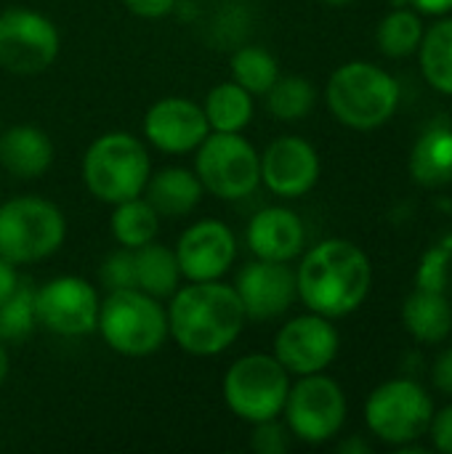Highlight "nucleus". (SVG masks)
<instances>
[{"label":"nucleus","instance_id":"f257e3e1","mask_svg":"<svg viewBox=\"0 0 452 454\" xmlns=\"http://www.w3.org/2000/svg\"><path fill=\"white\" fill-rule=\"evenodd\" d=\"M168 301V338L197 359H210L232 348L248 322L234 285L221 279L178 285Z\"/></svg>","mask_w":452,"mask_h":454},{"label":"nucleus","instance_id":"f03ea898","mask_svg":"<svg viewBox=\"0 0 452 454\" xmlns=\"http://www.w3.org/2000/svg\"><path fill=\"white\" fill-rule=\"evenodd\" d=\"M373 285L368 255L349 239H325L304 253L296 269L301 303L328 319L354 314Z\"/></svg>","mask_w":452,"mask_h":454},{"label":"nucleus","instance_id":"7ed1b4c3","mask_svg":"<svg viewBox=\"0 0 452 454\" xmlns=\"http://www.w3.org/2000/svg\"><path fill=\"white\" fill-rule=\"evenodd\" d=\"M80 176L85 189L104 205H117L141 197L152 176V157L147 141L125 130L101 133L85 149Z\"/></svg>","mask_w":452,"mask_h":454},{"label":"nucleus","instance_id":"20e7f679","mask_svg":"<svg viewBox=\"0 0 452 454\" xmlns=\"http://www.w3.org/2000/svg\"><path fill=\"white\" fill-rule=\"evenodd\" d=\"M96 333L115 354L144 359L168 340V309L139 287L109 290L99 303Z\"/></svg>","mask_w":452,"mask_h":454},{"label":"nucleus","instance_id":"39448f33","mask_svg":"<svg viewBox=\"0 0 452 454\" xmlns=\"http://www.w3.org/2000/svg\"><path fill=\"white\" fill-rule=\"evenodd\" d=\"M325 101L341 125L352 130H376L397 112L400 85L386 69L370 61H349L330 74Z\"/></svg>","mask_w":452,"mask_h":454},{"label":"nucleus","instance_id":"423d86ee","mask_svg":"<svg viewBox=\"0 0 452 454\" xmlns=\"http://www.w3.org/2000/svg\"><path fill=\"white\" fill-rule=\"evenodd\" d=\"M67 218L59 205L37 194L0 202V255L16 266L37 263L61 250Z\"/></svg>","mask_w":452,"mask_h":454},{"label":"nucleus","instance_id":"0eeeda50","mask_svg":"<svg viewBox=\"0 0 452 454\" xmlns=\"http://www.w3.org/2000/svg\"><path fill=\"white\" fill-rule=\"evenodd\" d=\"M288 391L290 372L274 354H245L229 364L221 380L224 404L248 426L280 418Z\"/></svg>","mask_w":452,"mask_h":454},{"label":"nucleus","instance_id":"6e6552de","mask_svg":"<svg viewBox=\"0 0 452 454\" xmlns=\"http://www.w3.org/2000/svg\"><path fill=\"white\" fill-rule=\"evenodd\" d=\"M192 154L202 189L218 200H245L261 184V154L242 133L210 130Z\"/></svg>","mask_w":452,"mask_h":454},{"label":"nucleus","instance_id":"1a4fd4ad","mask_svg":"<svg viewBox=\"0 0 452 454\" xmlns=\"http://www.w3.org/2000/svg\"><path fill=\"white\" fill-rule=\"evenodd\" d=\"M432 418L434 402L429 391L408 378L378 386L365 402V423L370 434L397 450L426 436Z\"/></svg>","mask_w":452,"mask_h":454},{"label":"nucleus","instance_id":"9d476101","mask_svg":"<svg viewBox=\"0 0 452 454\" xmlns=\"http://www.w3.org/2000/svg\"><path fill=\"white\" fill-rule=\"evenodd\" d=\"M282 418L293 439L304 444H325L336 439L346 423V396L325 372L301 375L290 383Z\"/></svg>","mask_w":452,"mask_h":454},{"label":"nucleus","instance_id":"9b49d317","mask_svg":"<svg viewBox=\"0 0 452 454\" xmlns=\"http://www.w3.org/2000/svg\"><path fill=\"white\" fill-rule=\"evenodd\" d=\"M61 51L56 24L24 5L0 11V69L16 77H35L45 72Z\"/></svg>","mask_w":452,"mask_h":454},{"label":"nucleus","instance_id":"f8f14e48","mask_svg":"<svg viewBox=\"0 0 452 454\" xmlns=\"http://www.w3.org/2000/svg\"><path fill=\"white\" fill-rule=\"evenodd\" d=\"M99 293L83 277L61 274L35 287L37 327L59 338H83L96 333L99 322Z\"/></svg>","mask_w":452,"mask_h":454},{"label":"nucleus","instance_id":"ddd939ff","mask_svg":"<svg viewBox=\"0 0 452 454\" xmlns=\"http://www.w3.org/2000/svg\"><path fill=\"white\" fill-rule=\"evenodd\" d=\"M341 348L338 330L333 327V319L320 317L314 311L293 317L285 322L274 335V356L277 362L296 378L325 372Z\"/></svg>","mask_w":452,"mask_h":454},{"label":"nucleus","instance_id":"4468645a","mask_svg":"<svg viewBox=\"0 0 452 454\" xmlns=\"http://www.w3.org/2000/svg\"><path fill=\"white\" fill-rule=\"evenodd\" d=\"M173 253L186 282H213L234 266L237 237L229 223L202 218L181 231Z\"/></svg>","mask_w":452,"mask_h":454},{"label":"nucleus","instance_id":"2eb2a0df","mask_svg":"<svg viewBox=\"0 0 452 454\" xmlns=\"http://www.w3.org/2000/svg\"><path fill=\"white\" fill-rule=\"evenodd\" d=\"M234 290L248 322L280 319L290 311V306L298 298L296 269H290V263L253 258L237 271Z\"/></svg>","mask_w":452,"mask_h":454},{"label":"nucleus","instance_id":"dca6fc26","mask_svg":"<svg viewBox=\"0 0 452 454\" xmlns=\"http://www.w3.org/2000/svg\"><path fill=\"white\" fill-rule=\"evenodd\" d=\"M141 133L144 141L163 154H192L210 133V125L202 104L184 96H165L147 109Z\"/></svg>","mask_w":452,"mask_h":454},{"label":"nucleus","instance_id":"f3484780","mask_svg":"<svg viewBox=\"0 0 452 454\" xmlns=\"http://www.w3.org/2000/svg\"><path fill=\"white\" fill-rule=\"evenodd\" d=\"M320 154L298 136H280L261 152V184L282 200L309 194L320 181Z\"/></svg>","mask_w":452,"mask_h":454},{"label":"nucleus","instance_id":"a211bd4d","mask_svg":"<svg viewBox=\"0 0 452 454\" xmlns=\"http://www.w3.org/2000/svg\"><path fill=\"white\" fill-rule=\"evenodd\" d=\"M245 242L253 258L290 263L306 247V229L298 213L282 205L261 207L245 226Z\"/></svg>","mask_w":452,"mask_h":454},{"label":"nucleus","instance_id":"6ab92c4d","mask_svg":"<svg viewBox=\"0 0 452 454\" xmlns=\"http://www.w3.org/2000/svg\"><path fill=\"white\" fill-rule=\"evenodd\" d=\"M53 141L37 125L21 122L0 133V168L19 181H35L45 176L53 165Z\"/></svg>","mask_w":452,"mask_h":454},{"label":"nucleus","instance_id":"aec40b11","mask_svg":"<svg viewBox=\"0 0 452 454\" xmlns=\"http://www.w3.org/2000/svg\"><path fill=\"white\" fill-rule=\"evenodd\" d=\"M202 184L194 170L170 165L149 176L144 186V200L155 207L160 218H184L194 213V207L202 202Z\"/></svg>","mask_w":452,"mask_h":454},{"label":"nucleus","instance_id":"412c9836","mask_svg":"<svg viewBox=\"0 0 452 454\" xmlns=\"http://www.w3.org/2000/svg\"><path fill=\"white\" fill-rule=\"evenodd\" d=\"M402 322L418 343H442L452 330L450 301L445 293L416 287V293L402 306Z\"/></svg>","mask_w":452,"mask_h":454},{"label":"nucleus","instance_id":"4be33fe9","mask_svg":"<svg viewBox=\"0 0 452 454\" xmlns=\"http://www.w3.org/2000/svg\"><path fill=\"white\" fill-rule=\"evenodd\" d=\"M410 176L426 189L452 184V130L445 125L429 128L410 152Z\"/></svg>","mask_w":452,"mask_h":454},{"label":"nucleus","instance_id":"5701e85b","mask_svg":"<svg viewBox=\"0 0 452 454\" xmlns=\"http://www.w3.org/2000/svg\"><path fill=\"white\" fill-rule=\"evenodd\" d=\"M205 120L216 133H242L256 114V96L234 80L218 82L202 101Z\"/></svg>","mask_w":452,"mask_h":454},{"label":"nucleus","instance_id":"b1692460","mask_svg":"<svg viewBox=\"0 0 452 454\" xmlns=\"http://www.w3.org/2000/svg\"><path fill=\"white\" fill-rule=\"evenodd\" d=\"M133 263H136V287L160 301L170 298L184 279L173 247L160 245L157 239L133 250Z\"/></svg>","mask_w":452,"mask_h":454},{"label":"nucleus","instance_id":"393cba45","mask_svg":"<svg viewBox=\"0 0 452 454\" xmlns=\"http://www.w3.org/2000/svg\"><path fill=\"white\" fill-rule=\"evenodd\" d=\"M109 229H112V237L120 247L139 250V247L157 239L160 215L155 213V207L144 197H133V200L112 205Z\"/></svg>","mask_w":452,"mask_h":454},{"label":"nucleus","instance_id":"a878e982","mask_svg":"<svg viewBox=\"0 0 452 454\" xmlns=\"http://www.w3.org/2000/svg\"><path fill=\"white\" fill-rule=\"evenodd\" d=\"M418 53L426 82L434 90L452 96V16L424 29Z\"/></svg>","mask_w":452,"mask_h":454},{"label":"nucleus","instance_id":"bb28decb","mask_svg":"<svg viewBox=\"0 0 452 454\" xmlns=\"http://www.w3.org/2000/svg\"><path fill=\"white\" fill-rule=\"evenodd\" d=\"M229 74L253 96H264L280 77V61L264 45H240L229 56Z\"/></svg>","mask_w":452,"mask_h":454},{"label":"nucleus","instance_id":"cd10ccee","mask_svg":"<svg viewBox=\"0 0 452 454\" xmlns=\"http://www.w3.org/2000/svg\"><path fill=\"white\" fill-rule=\"evenodd\" d=\"M421 37H424V21L418 11H410V5H402L386 13L376 29L378 48L389 59L413 56L421 45Z\"/></svg>","mask_w":452,"mask_h":454},{"label":"nucleus","instance_id":"c85d7f7f","mask_svg":"<svg viewBox=\"0 0 452 454\" xmlns=\"http://www.w3.org/2000/svg\"><path fill=\"white\" fill-rule=\"evenodd\" d=\"M266 109L274 120L296 122L304 120L317 104V88L298 74H280L277 82L264 93Z\"/></svg>","mask_w":452,"mask_h":454},{"label":"nucleus","instance_id":"c756f323","mask_svg":"<svg viewBox=\"0 0 452 454\" xmlns=\"http://www.w3.org/2000/svg\"><path fill=\"white\" fill-rule=\"evenodd\" d=\"M35 327H37L35 287L21 279L19 287L0 303V340L19 343L29 338Z\"/></svg>","mask_w":452,"mask_h":454},{"label":"nucleus","instance_id":"7c9ffc66","mask_svg":"<svg viewBox=\"0 0 452 454\" xmlns=\"http://www.w3.org/2000/svg\"><path fill=\"white\" fill-rule=\"evenodd\" d=\"M99 279L109 290H128L136 287V263H133V250L120 247L109 253L101 266H99Z\"/></svg>","mask_w":452,"mask_h":454},{"label":"nucleus","instance_id":"2f4dec72","mask_svg":"<svg viewBox=\"0 0 452 454\" xmlns=\"http://www.w3.org/2000/svg\"><path fill=\"white\" fill-rule=\"evenodd\" d=\"M250 450L258 454H285L290 450V431L280 418L256 423L250 431Z\"/></svg>","mask_w":452,"mask_h":454},{"label":"nucleus","instance_id":"473e14b6","mask_svg":"<svg viewBox=\"0 0 452 454\" xmlns=\"http://www.w3.org/2000/svg\"><path fill=\"white\" fill-rule=\"evenodd\" d=\"M448 266H450L448 250H442V247L429 250V253L424 255V261H421L418 274H416V287L445 293V285H448Z\"/></svg>","mask_w":452,"mask_h":454},{"label":"nucleus","instance_id":"72a5a7b5","mask_svg":"<svg viewBox=\"0 0 452 454\" xmlns=\"http://www.w3.org/2000/svg\"><path fill=\"white\" fill-rule=\"evenodd\" d=\"M432 436V447L440 452L452 454V404L445 407L442 412H434L432 426L426 431Z\"/></svg>","mask_w":452,"mask_h":454},{"label":"nucleus","instance_id":"f704fd0d","mask_svg":"<svg viewBox=\"0 0 452 454\" xmlns=\"http://www.w3.org/2000/svg\"><path fill=\"white\" fill-rule=\"evenodd\" d=\"M123 5L139 19H165L178 8V0H123Z\"/></svg>","mask_w":452,"mask_h":454},{"label":"nucleus","instance_id":"c9c22d12","mask_svg":"<svg viewBox=\"0 0 452 454\" xmlns=\"http://www.w3.org/2000/svg\"><path fill=\"white\" fill-rule=\"evenodd\" d=\"M432 380H434V386H437L442 394L452 396V348H445V351L437 356V362H434V367H432Z\"/></svg>","mask_w":452,"mask_h":454},{"label":"nucleus","instance_id":"e433bc0d","mask_svg":"<svg viewBox=\"0 0 452 454\" xmlns=\"http://www.w3.org/2000/svg\"><path fill=\"white\" fill-rule=\"evenodd\" d=\"M19 282H21V277H19V266L0 255V303H3V301H5L16 287H19Z\"/></svg>","mask_w":452,"mask_h":454},{"label":"nucleus","instance_id":"4c0bfd02","mask_svg":"<svg viewBox=\"0 0 452 454\" xmlns=\"http://www.w3.org/2000/svg\"><path fill=\"white\" fill-rule=\"evenodd\" d=\"M405 3L418 13H429V16H445L452 11V0H405Z\"/></svg>","mask_w":452,"mask_h":454},{"label":"nucleus","instance_id":"58836bf2","mask_svg":"<svg viewBox=\"0 0 452 454\" xmlns=\"http://www.w3.org/2000/svg\"><path fill=\"white\" fill-rule=\"evenodd\" d=\"M336 450L341 454H368L373 447H370V442L362 439V436H349V439H344Z\"/></svg>","mask_w":452,"mask_h":454},{"label":"nucleus","instance_id":"ea45409f","mask_svg":"<svg viewBox=\"0 0 452 454\" xmlns=\"http://www.w3.org/2000/svg\"><path fill=\"white\" fill-rule=\"evenodd\" d=\"M8 370H11L8 348H5V340H0V386H3V383H5V378H8Z\"/></svg>","mask_w":452,"mask_h":454},{"label":"nucleus","instance_id":"a19ab883","mask_svg":"<svg viewBox=\"0 0 452 454\" xmlns=\"http://www.w3.org/2000/svg\"><path fill=\"white\" fill-rule=\"evenodd\" d=\"M322 3H328V5H346V3H352V0H322Z\"/></svg>","mask_w":452,"mask_h":454}]
</instances>
